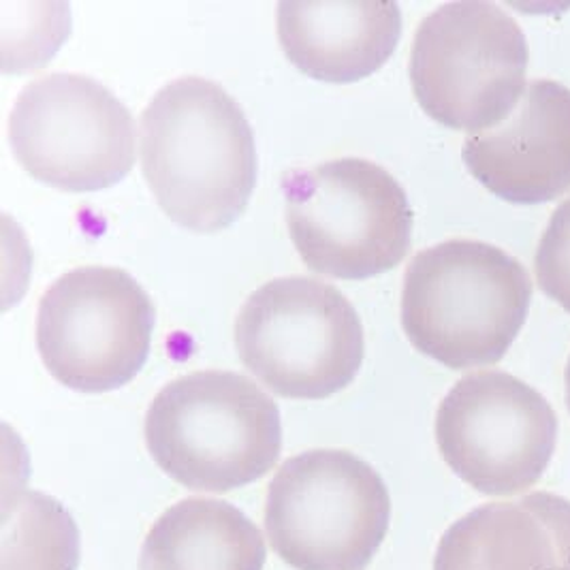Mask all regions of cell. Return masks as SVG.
<instances>
[{"instance_id": "cell-1", "label": "cell", "mask_w": 570, "mask_h": 570, "mask_svg": "<svg viewBox=\"0 0 570 570\" xmlns=\"http://www.w3.org/2000/svg\"><path fill=\"white\" fill-rule=\"evenodd\" d=\"M141 169L160 209L184 229L220 232L242 216L257 181L255 135L234 97L180 78L141 114Z\"/></svg>"}, {"instance_id": "cell-2", "label": "cell", "mask_w": 570, "mask_h": 570, "mask_svg": "<svg viewBox=\"0 0 570 570\" xmlns=\"http://www.w3.org/2000/svg\"><path fill=\"white\" fill-rule=\"evenodd\" d=\"M532 299L525 267L498 246L449 239L411 261L402 327L419 353L451 370L500 362L519 336Z\"/></svg>"}, {"instance_id": "cell-3", "label": "cell", "mask_w": 570, "mask_h": 570, "mask_svg": "<svg viewBox=\"0 0 570 570\" xmlns=\"http://www.w3.org/2000/svg\"><path fill=\"white\" fill-rule=\"evenodd\" d=\"M158 468L188 490L225 493L250 485L283 451L278 404L235 372H193L158 391L146 415Z\"/></svg>"}, {"instance_id": "cell-4", "label": "cell", "mask_w": 570, "mask_h": 570, "mask_svg": "<svg viewBox=\"0 0 570 570\" xmlns=\"http://www.w3.org/2000/svg\"><path fill=\"white\" fill-rule=\"evenodd\" d=\"M390 519L383 476L342 449H312L286 460L265 500L269 543L295 570L365 569Z\"/></svg>"}, {"instance_id": "cell-5", "label": "cell", "mask_w": 570, "mask_h": 570, "mask_svg": "<svg viewBox=\"0 0 570 570\" xmlns=\"http://www.w3.org/2000/svg\"><path fill=\"white\" fill-rule=\"evenodd\" d=\"M288 235L316 274L363 281L402 263L413 209L387 169L365 158H334L285 178Z\"/></svg>"}, {"instance_id": "cell-6", "label": "cell", "mask_w": 570, "mask_h": 570, "mask_svg": "<svg viewBox=\"0 0 570 570\" xmlns=\"http://www.w3.org/2000/svg\"><path fill=\"white\" fill-rule=\"evenodd\" d=\"M242 363L288 400H325L346 390L363 363V327L336 286L286 276L259 286L235 318Z\"/></svg>"}, {"instance_id": "cell-7", "label": "cell", "mask_w": 570, "mask_h": 570, "mask_svg": "<svg viewBox=\"0 0 570 570\" xmlns=\"http://www.w3.org/2000/svg\"><path fill=\"white\" fill-rule=\"evenodd\" d=\"M528 41L492 2H449L415 32L411 83L421 109L442 127L483 132L511 116L525 92Z\"/></svg>"}, {"instance_id": "cell-8", "label": "cell", "mask_w": 570, "mask_h": 570, "mask_svg": "<svg viewBox=\"0 0 570 570\" xmlns=\"http://www.w3.org/2000/svg\"><path fill=\"white\" fill-rule=\"evenodd\" d=\"M155 304L118 267L62 274L41 297L37 346L48 372L69 390L105 393L130 383L150 353Z\"/></svg>"}, {"instance_id": "cell-9", "label": "cell", "mask_w": 570, "mask_h": 570, "mask_svg": "<svg viewBox=\"0 0 570 570\" xmlns=\"http://www.w3.org/2000/svg\"><path fill=\"white\" fill-rule=\"evenodd\" d=\"M9 144L35 180L67 193L109 188L135 165V122L127 105L79 73L28 83L9 118Z\"/></svg>"}, {"instance_id": "cell-10", "label": "cell", "mask_w": 570, "mask_h": 570, "mask_svg": "<svg viewBox=\"0 0 570 570\" xmlns=\"http://www.w3.org/2000/svg\"><path fill=\"white\" fill-rule=\"evenodd\" d=\"M558 416L543 395L509 372H474L436 413L442 460L470 488L509 498L534 488L551 462Z\"/></svg>"}, {"instance_id": "cell-11", "label": "cell", "mask_w": 570, "mask_h": 570, "mask_svg": "<svg viewBox=\"0 0 570 570\" xmlns=\"http://www.w3.org/2000/svg\"><path fill=\"white\" fill-rule=\"evenodd\" d=\"M468 171L511 204H547L570 190V88L534 79L507 120L470 135Z\"/></svg>"}, {"instance_id": "cell-12", "label": "cell", "mask_w": 570, "mask_h": 570, "mask_svg": "<svg viewBox=\"0 0 570 570\" xmlns=\"http://www.w3.org/2000/svg\"><path fill=\"white\" fill-rule=\"evenodd\" d=\"M402 35L391 0H286L278 7V41L306 76L332 83L370 78L390 60Z\"/></svg>"}, {"instance_id": "cell-13", "label": "cell", "mask_w": 570, "mask_h": 570, "mask_svg": "<svg viewBox=\"0 0 570 570\" xmlns=\"http://www.w3.org/2000/svg\"><path fill=\"white\" fill-rule=\"evenodd\" d=\"M434 570H570V502L534 492L490 502L441 539Z\"/></svg>"}, {"instance_id": "cell-14", "label": "cell", "mask_w": 570, "mask_h": 570, "mask_svg": "<svg viewBox=\"0 0 570 570\" xmlns=\"http://www.w3.org/2000/svg\"><path fill=\"white\" fill-rule=\"evenodd\" d=\"M259 528L234 504L188 498L148 530L139 570H263Z\"/></svg>"}, {"instance_id": "cell-15", "label": "cell", "mask_w": 570, "mask_h": 570, "mask_svg": "<svg viewBox=\"0 0 570 570\" xmlns=\"http://www.w3.org/2000/svg\"><path fill=\"white\" fill-rule=\"evenodd\" d=\"M79 530L50 495L18 492L2 500L0 570H78Z\"/></svg>"}, {"instance_id": "cell-16", "label": "cell", "mask_w": 570, "mask_h": 570, "mask_svg": "<svg viewBox=\"0 0 570 570\" xmlns=\"http://www.w3.org/2000/svg\"><path fill=\"white\" fill-rule=\"evenodd\" d=\"M537 281L570 314V197L551 214L534 257Z\"/></svg>"}, {"instance_id": "cell-17", "label": "cell", "mask_w": 570, "mask_h": 570, "mask_svg": "<svg viewBox=\"0 0 570 570\" xmlns=\"http://www.w3.org/2000/svg\"><path fill=\"white\" fill-rule=\"evenodd\" d=\"M564 383H567V406H569L570 411V357L569 363H567V370H564Z\"/></svg>"}]
</instances>
